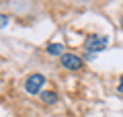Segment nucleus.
Wrapping results in <instances>:
<instances>
[{
	"mask_svg": "<svg viewBox=\"0 0 123 117\" xmlns=\"http://www.w3.org/2000/svg\"><path fill=\"white\" fill-rule=\"evenodd\" d=\"M109 45V37L107 35H90V37H86V41H84V47L88 49V52H103V49Z\"/></svg>",
	"mask_w": 123,
	"mask_h": 117,
	"instance_id": "obj_1",
	"label": "nucleus"
},
{
	"mask_svg": "<svg viewBox=\"0 0 123 117\" xmlns=\"http://www.w3.org/2000/svg\"><path fill=\"white\" fill-rule=\"evenodd\" d=\"M43 84H45V76L43 74H31V76L25 80V91L29 92V95H39Z\"/></svg>",
	"mask_w": 123,
	"mask_h": 117,
	"instance_id": "obj_2",
	"label": "nucleus"
},
{
	"mask_svg": "<svg viewBox=\"0 0 123 117\" xmlns=\"http://www.w3.org/2000/svg\"><path fill=\"white\" fill-rule=\"evenodd\" d=\"M62 66H64L66 70L78 72V70H82L84 60L80 56H76V53H62Z\"/></svg>",
	"mask_w": 123,
	"mask_h": 117,
	"instance_id": "obj_3",
	"label": "nucleus"
},
{
	"mask_svg": "<svg viewBox=\"0 0 123 117\" xmlns=\"http://www.w3.org/2000/svg\"><path fill=\"white\" fill-rule=\"evenodd\" d=\"M39 95H41V101H43L45 105H53V103H57V95H55L53 91H41Z\"/></svg>",
	"mask_w": 123,
	"mask_h": 117,
	"instance_id": "obj_4",
	"label": "nucleus"
},
{
	"mask_svg": "<svg viewBox=\"0 0 123 117\" xmlns=\"http://www.w3.org/2000/svg\"><path fill=\"white\" fill-rule=\"evenodd\" d=\"M62 52H64V45L62 43H49L47 45V53L49 56H62Z\"/></svg>",
	"mask_w": 123,
	"mask_h": 117,
	"instance_id": "obj_5",
	"label": "nucleus"
},
{
	"mask_svg": "<svg viewBox=\"0 0 123 117\" xmlns=\"http://www.w3.org/2000/svg\"><path fill=\"white\" fill-rule=\"evenodd\" d=\"M6 25H8V17H6V14H2V13H0V29H4Z\"/></svg>",
	"mask_w": 123,
	"mask_h": 117,
	"instance_id": "obj_6",
	"label": "nucleus"
},
{
	"mask_svg": "<svg viewBox=\"0 0 123 117\" xmlns=\"http://www.w3.org/2000/svg\"><path fill=\"white\" fill-rule=\"evenodd\" d=\"M117 91H119V92H123V76H121V80H119V86H117Z\"/></svg>",
	"mask_w": 123,
	"mask_h": 117,
	"instance_id": "obj_7",
	"label": "nucleus"
},
{
	"mask_svg": "<svg viewBox=\"0 0 123 117\" xmlns=\"http://www.w3.org/2000/svg\"><path fill=\"white\" fill-rule=\"evenodd\" d=\"M121 29H123V17H121Z\"/></svg>",
	"mask_w": 123,
	"mask_h": 117,
	"instance_id": "obj_8",
	"label": "nucleus"
}]
</instances>
